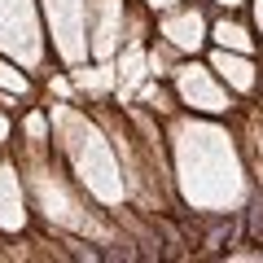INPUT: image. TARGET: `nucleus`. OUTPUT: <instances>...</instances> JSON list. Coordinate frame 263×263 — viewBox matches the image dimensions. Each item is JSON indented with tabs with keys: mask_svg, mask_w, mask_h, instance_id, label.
<instances>
[{
	"mask_svg": "<svg viewBox=\"0 0 263 263\" xmlns=\"http://www.w3.org/2000/svg\"><path fill=\"white\" fill-rule=\"evenodd\" d=\"M241 224H250V241L263 246V206H250V211L241 215Z\"/></svg>",
	"mask_w": 263,
	"mask_h": 263,
	"instance_id": "nucleus-5",
	"label": "nucleus"
},
{
	"mask_svg": "<svg viewBox=\"0 0 263 263\" xmlns=\"http://www.w3.org/2000/svg\"><path fill=\"white\" fill-rule=\"evenodd\" d=\"M219 5H241V0H219Z\"/></svg>",
	"mask_w": 263,
	"mask_h": 263,
	"instance_id": "nucleus-7",
	"label": "nucleus"
},
{
	"mask_svg": "<svg viewBox=\"0 0 263 263\" xmlns=\"http://www.w3.org/2000/svg\"><path fill=\"white\" fill-rule=\"evenodd\" d=\"M259 27H263V0H259Z\"/></svg>",
	"mask_w": 263,
	"mask_h": 263,
	"instance_id": "nucleus-6",
	"label": "nucleus"
},
{
	"mask_svg": "<svg viewBox=\"0 0 263 263\" xmlns=\"http://www.w3.org/2000/svg\"><path fill=\"white\" fill-rule=\"evenodd\" d=\"M219 44H233V48H250V40H246V27H237V22H219L215 27Z\"/></svg>",
	"mask_w": 263,
	"mask_h": 263,
	"instance_id": "nucleus-4",
	"label": "nucleus"
},
{
	"mask_svg": "<svg viewBox=\"0 0 263 263\" xmlns=\"http://www.w3.org/2000/svg\"><path fill=\"white\" fill-rule=\"evenodd\" d=\"M180 92H184V101H193L197 110H228V97L211 88V79H206L202 66H184V75H180Z\"/></svg>",
	"mask_w": 263,
	"mask_h": 263,
	"instance_id": "nucleus-1",
	"label": "nucleus"
},
{
	"mask_svg": "<svg viewBox=\"0 0 263 263\" xmlns=\"http://www.w3.org/2000/svg\"><path fill=\"white\" fill-rule=\"evenodd\" d=\"M167 35H171V44H180V48H197L202 44V18H197V13H184L180 22H167Z\"/></svg>",
	"mask_w": 263,
	"mask_h": 263,
	"instance_id": "nucleus-2",
	"label": "nucleus"
},
{
	"mask_svg": "<svg viewBox=\"0 0 263 263\" xmlns=\"http://www.w3.org/2000/svg\"><path fill=\"white\" fill-rule=\"evenodd\" d=\"M215 66H219V70H224L228 79H233L237 88H250V84H254L250 66H246V62H237V57H215Z\"/></svg>",
	"mask_w": 263,
	"mask_h": 263,
	"instance_id": "nucleus-3",
	"label": "nucleus"
}]
</instances>
